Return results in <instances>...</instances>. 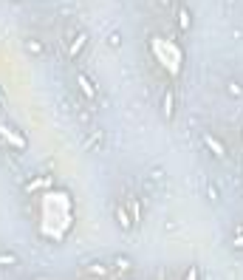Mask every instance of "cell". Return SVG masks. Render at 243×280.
I'll return each mask as SVG.
<instances>
[{
    "label": "cell",
    "mask_w": 243,
    "mask_h": 280,
    "mask_svg": "<svg viewBox=\"0 0 243 280\" xmlns=\"http://www.w3.org/2000/svg\"><path fill=\"white\" fill-rule=\"evenodd\" d=\"M116 269L119 272H130V261H127V258H116Z\"/></svg>",
    "instance_id": "12"
},
{
    "label": "cell",
    "mask_w": 243,
    "mask_h": 280,
    "mask_svg": "<svg viewBox=\"0 0 243 280\" xmlns=\"http://www.w3.org/2000/svg\"><path fill=\"white\" fill-rule=\"evenodd\" d=\"M232 244H235V249H243V235H235Z\"/></svg>",
    "instance_id": "16"
},
{
    "label": "cell",
    "mask_w": 243,
    "mask_h": 280,
    "mask_svg": "<svg viewBox=\"0 0 243 280\" xmlns=\"http://www.w3.org/2000/svg\"><path fill=\"white\" fill-rule=\"evenodd\" d=\"M77 85H79V91H82L85 99H96V88L91 85V79H88L85 74H77Z\"/></svg>",
    "instance_id": "4"
},
{
    "label": "cell",
    "mask_w": 243,
    "mask_h": 280,
    "mask_svg": "<svg viewBox=\"0 0 243 280\" xmlns=\"http://www.w3.org/2000/svg\"><path fill=\"white\" fill-rule=\"evenodd\" d=\"M0 136H3V139L9 141L11 147H17V150H26V147H28V141L23 139V136H20L17 131H11L9 125H3V122H0Z\"/></svg>",
    "instance_id": "2"
},
{
    "label": "cell",
    "mask_w": 243,
    "mask_h": 280,
    "mask_svg": "<svg viewBox=\"0 0 243 280\" xmlns=\"http://www.w3.org/2000/svg\"><path fill=\"white\" fill-rule=\"evenodd\" d=\"M113 215H116V221H119L122 229H133V221H130V212H127V204H116Z\"/></svg>",
    "instance_id": "3"
},
{
    "label": "cell",
    "mask_w": 243,
    "mask_h": 280,
    "mask_svg": "<svg viewBox=\"0 0 243 280\" xmlns=\"http://www.w3.org/2000/svg\"><path fill=\"white\" fill-rule=\"evenodd\" d=\"M204 144H207V150H209V153H215L218 158H226V147L215 139V136H209V133H207V136H204Z\"/></svg>",
    "instance_id": "5"
},
{
    "label": "cell",
    "mask_w": 243,
    "mask_h": 280,
    "mask_svg": "<svg viewBox=\"0 0 243 280\" xmlns=\"http://www.w3.org/2000/svg\"><path fill=\"white\" fill-rule=\"evenodd\" d=\"M190 26H192L190 9H187V6H181V9H178V28H181V31H190Z\"/></svg>",
    "instance_id": "8"
},
{
    "label": "cell",
    "mask_w": 243,
    "mask_h": 280,
    "mask_svg": "<svg viewBox=\"0 0 243 280\" xmlns=\"http://www.w3.org/2000/svg\"><path fill=\"white\" fill-rule=\"evenodd\" d=\"M0 263H9V266H14V263H17V258H14V255H0Z\"/></svg>",
    "instance_id": "14"
},
{
    "label": "cell",
    "mask_w": 243,
    "mask_h": 280,
    "mask_svg": "<svg viewBox=\"0 0 243 280\" xmlns=\"http://www.w3.org/2000/svg\"><path fill=\"white\" fill-rule=\"evenodd\" d=\"M28 51H31V54H43V45L31 40V43H28Z\"/></svg>",
    "instance_id": "15"
},
{
    "label": "cell",
    "mask_w": 243,
    "mask_h": 280,
    "mask_svg": "<svg viewBox=\"0 0 243 280\" xmlns=\"http://www.w3.org/2000/svg\"><path fill=\"white\" fill-rule=\"evenodd\" d=\"M226 88H229V94H232V97H243V88L238 85V82H229Z\"/></svg>",
    "instance_id": "13"
},
{
    "label": "cell",
    "mask_w": 243,
    "mask_h": 280,
    "mask_svg": "<svg viewBox=\"0 0 243 280\" xmlns=\"http://www.w3.org/2000/svg\"><path fill=\"white\" fill-rule=\"evenodd\" d=\"M127 212H130V221H133V227H136V224L141 221V207H139V201H136V198H130V201H127Z\"/></svg>",
    "instance_id": "9"
},
{
    "label": "cell",
    "mask_w": 243,
    "mask_h": 280,
    "mask_svg": "<svg viewBox=\"0 0 243 280\" xmlns=\"http://www.w3.org/2000/svg\"><path fill=\"white\" fill-rule=\"evenodd\" d=\"M173 108H175V97H173V91H167L164 99H161V116L173 119Z\"/></svg>",
    "instance_id": "6"
},
{
    "label": "cell",
    "mask_w": 243,
    "mask_h": 280,
    "mask_svg": "<svg viewBox=\"0 0 243 280\" xmlns=\"http://www.w3.org/2000/svg\"><path fill=\"white\" fill-rule=\"evenodd\" d=\"M51 178H34V181H31V184H28V187H26V190H28V193H37V190H45V187H51Z\"/></svg>",
    "instance_id": "10"
},
{
    "label": "cell",
    "mask_w": 243,
    "mask_h": 280,
    "mask_svg": "<svg viewBox=\"0 0 243 280\" xmlns=\"http://www.w3.org/2000/svg\"><path fill=\"white\" fill-rule=\"evenodd\" d=\"M85 275H96V278H108L111 272L105 269V266H99V263H94V266H85Z\"/></svg>",
    "instance_id": "11"
},
{
    "label": "cell",
    "mask_w": 243,
    "mask_h": 280,
    "mask_svg": "<svg viewBox=\"0 0 243 280\" xmlns=\"http://www.w3.org/2000/svg\"><path fill=\"white\" fill-rule=\"evenodd\" d=\"M150 48H153V54L158 57V62H161V65H164L173 77L181 71L184 54H181V48H178V45H173L170 40H164V37H153V40H150Z\"/></svg>",
    "instance_id": "1"
},
{
    "label": "cell",
    "mask_w": 243,
    "mask_h": 280,
    "mask_svg": "<svg viewBox=\"0 0 243 280\" xmlns=\"http://www.w3.org/2000/svg\"><path fill=\"white\" fill-rule=\"evenodd\" d=\"M85 45H88V34H85V31H79V37L74 40V43H71V48H68V57H77V54L82 51Z\"/></svg>",
    "instance_id": "7"
}]
</instances>
